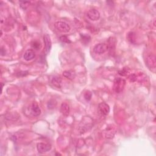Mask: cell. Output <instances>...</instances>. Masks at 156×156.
Instances as JSON below:
<instances>
[{
  "mask_svg": "<svg viewBox=\"0 0 156 156\" xmlns=\"http://www.w3.org/2000/svg\"><path fill=\"white\" fill-rule=\"evenodd\" d=\"M93 120L90 117L86 116L83 119L79 125V131L81 134L88 132L92 129L93 125Z\"/></svg>",
  "mask_w": 156,
  "mask_h": 156,
  "instance_id": "1",
  "label": "cell"
},
{
  "mask_svg": "<svg viewBox=\"0 0 156 156\" xmlns=\"http://www.w3.org/2000/svg\"><path fill=\"white\" fill-rule=\"evenodd\" d=\"M126 81L120 77H117L114 82V90L116 93H120L124 90L126 86Z\"/></svg>",
  "mask_w": 156,
  "mask_h": 156,
  "instance_id": "2",
  "label": "cell"
},
{
  "mask_svg": "<svg viewBox=\"0 0 156 156\" xmlns=\"http://www.w3.org/2000/svg\"><path fill=\"white\" fill-rule=\"evenodd\" d=\"M54 27L58 31L63 32V33H67L71 29L70 25L68 23L62 21L56 22L54 23Z\"/></svg>",
  "mask_w": 156,
  "mask_h": 156,
  "instance_id": "3",
  "label": "cell"
},
{
  "mask_svg": "<svg viewBox=\"0 0 156 156\" xmlns=\"http://www.w3.org/2000/svg\"><path fill=\"white\" fill-rule=\"evenodd\" d=\"M99 113L102 116H107L110 112V107L106 102H101L98 107Z\"/></svg>",
  "mask_w": 156,
  "mask_h": 156,
  "instance_id": "4",
  "label": "cell"
},
{
  "mask_svg": "<svg viewBox=\"0 0 156 156\" xmlns=\"http://www.w3.org/2000/svg\"><path fill=\"white\" fill-rule=\"evenodd\" d=\"M87 16L91 20L97 21L100 18V13L98 10L95 9H92L87 12Z\"/></svg>",
  "mask_w": 156,
  "mask_h": 156,
  "instance_id": "5",
  "label": "cell"
},
{
  "mask_svg": "<svg viewBox=\"0 0 156 156\" xmlns=\"http://www.w3.org/2000/svg\"><path fill=\"white\" fill-rule=\"evenodd\" d=\"M108 50L107 44L106 43H99L96 45L93 48V51L95 53L101 54H104Z\"/></svg>",
  "mask_w": 156,
  "mask_h": 156,
  "instance_id": "6",
  "label": "cell"
},
{
  "mask_svg": "<svg viewBox=\"0 0 156 156\" xmlns=\"http://www.w3.org/2000/svg\"><path fill=\"white\" fill-rule=\"evenodd\" d=\"M37 149L39 153L43 154L51 150V145L48 143H39L37 145Z\"/></svg>",
  "mask_w": 156,
  "mask_h": 156,
  "instance_id": "7",
  "label": "cell"
},
{
  "mask_svg": "<svg viewBox=\"0 0 156 156\" xmlns=\"http://www.w3.org/2000/svg\"><path fill=\"white\" fill-rule=\"evenodd\" d=\"M107 46L110 54L114 56L115 53V48H116V40L114 37H110L109 38Z\"/></svg>",
  "mask_w": 156,
  "mask_h": 156,
  "instance_id": "8",
  "label": "cell"
},
{
  "mask_svg": "<svg viewBox=\"0 0 156 156\" xmlns=\"http://www.w3.org/2000/svg\"><path fill=\"white\" fill-rule=\"evenodd\" d=\"M155 57L153 54H149L146 57V64L149 68L155 69Z\"/></svg>",
  "mask_w": 156,
  "mask_h": 156,
  "instance_id": "9",
  "label": "cell"
},
{
  "mask_svg": "<svg viewBox=\"0 0 156 156\" xmlns=\"http://www.w3.org/2000/svg\"><path fill=\"white\" fill-rule=\"evenodd\" d=\"M43 42H44V44H45V49H46L47 53H48L49 52L51 51V47H52V42H51V37H50L49 35H48V34L44 35Z\"/></svg>",
  "mask_w": 156,
  "mask_h": 156,
  "instance_id": "10",
  "label": "cell"
},
{
  "mask_svg": "<svg viewBox=\"0 0 156 156\" xmlns=\"http://www.w3.org/2000/svg\"><path fill=\"white\" fill-rule=\"evenodd\" d=\"M42 110L36 102H33L31 106V114L34 116H38L41 114Z\"/></svg>",
  "mask_w": 156,
  "mask_h": 156,
  "instance_id": "11",
  "label": "cell"
},
{
  "mask_svg": "<svg viewBox=\"0 0 156 156\" xmlns=\"http://www.w3.org/2000/svg\"><path fill=\"white\" fill-rule=\"evenodd\" d=\"M35 57H36V53L32 49H28L25 52L23 56V58H24V60L26 61L32 60L33 58H35Z\"/></svg>",
  "mask_w": 156,
  "mask_h": 156,
  "instance_id": "12",
  "label": "cell"
},
{
  "mask_svg": "<svg viewBox=\"0 0 156 156\" xmlns=\"http://www.w3.org/2000/svg\"><path fill=\"white\" fill-rule=\"evenodd\" d=\"M51 84L57 88H61L62 87V79L61 77H53L51 81Z\"/></svg>",
  "mask_w": 156,
  "mask_h": 156,
  "instance_id": "13",
  "label": "cell"
},
{
  "mask_svg": "<svg viewBox=\"0 0 156 156\" xmlns=\"http://www.w3.org/2000/svg\"><path fill=\"white\" fill-rule=\"evenodd\" d=\"M70 109L69 105L66 102H63L61 106V114L64 116H67L70 114Z\"/></svg>",
  "mask_w": 156,
  "mask_h": 156,
  "instance_id": "14",
  "label": "cell"
},
{
  "mask_svg": "<svg viewBox=\"0 0 156 156\" xmlns=\"http://www.w3.org/2000/svg\"><path fill=\"white\" fill-rule=\"evenodd\" d=\"M63 75L64 77H65L66 78L70 80L73 79L74 78L76 77V73L75 71H71V70H67L63 72Z\"/></svg>",
  "mask_w": 156,
  "mask_h": 156,
  "instance_id": "15",
  "label": "cell"
},
{
  "mask_svg": "<svg viewBox=\"0 0 156 156\" xmlns=\"http://www.w3.org/2000/svg\"><path fill=\"white\" fill-rule=\"evenodd\" d=\"M106 131L105 133H106V138H108V139H112L114 137V136L115 134V131L113 129L112 127V126L111 127H107V129H106Z\"/></svg>",
  "mask_w": 156,
  "mask_h": 156,
  "instance_id": "16",
  "label": "cell"
},
{
  "mask_svg": "<svg viewBox=\"0 0 156 156\" xmlns=\"http://www.w3.org/2000/svg\"><path fill=\"white\" fill-rule=\"evenodd\" d=\"M5 118L8 120H10V121H17L18 118H19V115L17 113H8L5 115Z\"/></svg>",
  "mask_w": 156,
  "mask_h": 156,
  "instance_id": "17",
  "label": "cell"
},
{
  "mask_svg": "<svg viewBox=\"0 0 156 156\" xmlns=\"http://www.w3.org/2000/svg\"><path fill=\"white\" fill-rule=\"evenodd\" d=\"M60 40L65 43H71V41L66 36H62L60 37Z\"/></svg>",
  "mask_w": 156,
  "mask_h": 156,
  "instance_id": "18",
  "label": "cell"
},
{
  "mask_svg": "<svg viewBox=\"0 0 156 156\" xmlns=\"http://www.w3.org/2000/svg\"><path fill=\"white\" fill-rule=\"evenodd\" d=\"M29 4H30V3L29 1H20V7L23 10L26 9V8L28 7V6L29 5Z\"/></svg>",
  "mask_w": 156,
  "mask_h": 156,
  "instance_id": "19",
  "label": "cell"
},
{
  "mask_svg": "<svg viewBox=\"0 0 156 156\" xmlns=\"http://www.w3.org/2000/svg\"><path fill=\"white\" fill-rule=\"evenodd\" d=\"M32 47L37 50L40 49V48H41V44L40 42H38L37 41H35L32 43Z\"/></svg>",
  "mask_w": 156,
  "mask_h": 156,
  "instance_id": "20",
  "label": "cell"
},
{
  "mask_svg": "<svg viewBox=\"0 0 156 156\" xmlns=\"http://www.w3.org/2000/svg\"><path fill=\"white\" fill-rule=\"evenodd\" d=\"M129 70L128 68H124L121 70H120L118 71V73L120 75H121V76H126L127 73H129Z\"/></svg>",
  "mask_w": 156,
  "mask_h": 156,
  "instance_id": "21",
  "label": "cell"
},
{
  "mask_svg": "<svg viewBox=\"0 0 156 156\" xmlns=\"http://www.w3.org/2000/svg\"><path fill=\"white\" fill-rule=\"evenodd\" d=\"M92 97V93L90 91H87V92L84 93V98L87 101H90Z\"/></svg>",
  "mask_w": 156,
  "mask_h": 156,
  "instance_id": "22",
  "label": "cell"
},
{
  "mask_svg": "<svg viewBox=\"0 0 156 156\" xmlns=\"http://www.w3.org/2000/svg\"><path fill=\"white\" fill-rule=\"evenodd\" d=\"M81 36L83 40H86L87 42H88V41L90 40V37L87 35H84V34H81Z\"/></svg>",
  "mask_w": 156,
  "mask_h": 156,
  "instance_id": "23",
  "label": "cell"
},
{
  "mask_svg": "<svg viewBox=\"0 0 156 156\" xmlns=\"http://www.w3.org/2000/svg\"><path fill=\"white\" fill-rule=\"evenodd\" d=\"M4 50V48H1V56H4L5 55V53H6V51H3Z\"/></svg>",
  "mask_w": 156,
  "mask_h": 156,
  "instance_id": "24",
  "label": "cell"
}]
</instances>
